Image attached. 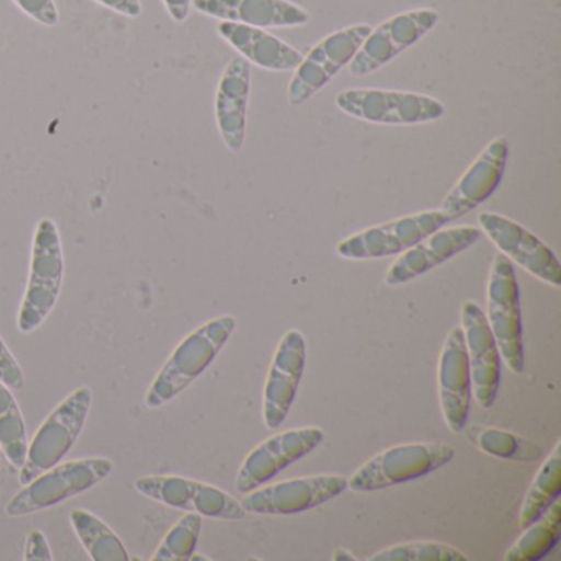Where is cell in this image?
I'll return each instance as SVG.
<instances>
[{"instance_id": "obj_1", "label": "cell", "mask_w": 561, "mask_h": 561, "mask_svg": "<svg viewBox=\"0 0 561 561\" xmlns=\"http://www.w3.org/2000/svg\"><path fill=\"white\" fill-rule=\"evenodd\" d=\"M236 330L231 314L213 318L193 330L173 350L146 393L147 409L159 410L182 396L221 353Z\"/></svg>"}, {"instance_id": "obj_2", "label": "cell", "mask_w": 561, "mask_h": 561, "mask_svg": "<svg viewBox=\"0 0 561 561\" xmlns=\"http://www.w3.org/2000/svg\"><path fill=\"white\" fill-rule=\"evenodd\" d=\"M65 280L60 229L50 218L41 219L32 241L31 272L18 314L21 333H34L57 307Z\"/></svg>"}, {"instance_id": "obj_3", "label": "cell", "mask_w": 561, "mask_h": 561, "mask_svg": "<svg viewBox=\"0 0 561 561\" xmlns=\"http://www.w3.org/2000/svg\"><path fill=\"white\" fill-rule=\"evenodd\" d=\"M93 405V390L81 386L58 403L28 443L27 459L19 469L22 485L34 481L42 472L57 466L67 458L75 443L83 433Z\"/></svg>"}, {"instance_id": "obj_4", "label": "cell", "mask_w": 561, "mask_h": 561, "mask_svg": "<svg viewBox=\"0 0 561 561\" xmlns=\"http://www.w3.org/2000/svg\"><path fill=\"white\" fill-rule=\"evenodd\" d=\"M114 465L107 458H84L58 462L25 484L5 505L11 517L37 514L77 497L106 481Z\"/></svg>"}, {"instance_id": "obj_5", "label": "cell", "mask_w": 561, "mask_h": 561, "mask_svg": "<svg viewBox=\"0 0 561 561\" xmlns=\"http://www.w3.org/2000/svg\"><path fill=\"white\" fill-rule=\"evenodd\" d=\"M455 455V448L446 443L392 446L364 462L347 479V489L354 492H374L415 481L448 465Z\"/></svg>"}, {"instance_id": "obj_6", "label": "cell", "mask_w": 561, "mask_h": 561, "mask_svg": "<svg viewBox=\"0 0 561 561\" xmlns=\"http://www.w3.org/2000/svg\"><path fill=\"white\" fill-rule=\"evenodd\" d=\"M334 104L346 116L377 126H416L435 123L446 113L442 101L426 94L373 88L341 91Z\"/></svg>"}, {"instance_id": "obj_7", "label": "cell", "mask_w": 561, "mask_h": 561, "mask_svg": "<svg viewBox=\"0 0 561 561\" xmlns=\"http://www.w3.org/2000/svg\"><path fill=\"white\" fill-rule=\"evenodd\" d=\"M489 328L499 353L514 374L524 373V327H522L520 291L514 265L504 254L495 255L488 280Z\"/></svg>"}, {"instance_id": "obj_8", "label": "cell", "mask_w": 561, "mask_h": 561, "mask_svg": "<svg viewBox=\"0 0 561 561\" xmlns=\"http://www.w3.org/2000/svg\"><path fill=\"white\" fill-rule=\"evenodd\" d=\"M370 31L373 27L367 24L351 25L318 42L294 70L287 90L288 104L291 107L304 106L328 87L353 61Z\"/></svg>"}, {"instance_id": "obj_9", "label": "cell", "mask_w": 561, "mask_h": 561, "mask_svg": "<svg viewBox=\"0 0 561 561\" xmlns=\"http://www.w3.org/2000/svg\"><path fill=\"white\" fill-rule=\"evenodd\" d=\"M435 9H413L387 19L370 31L353 61L347 65L353 78L369 77L419 44L438 24Z\"/></svg>"}, {"instance_id": "obj_10", "label": "cell", "mask_w": 561, "mask_h": 561, "mask_svg": "<svg viewBox=\"0 0 561 561\" xmlns=\"http://www.w3.org/2000/svg\"><path fill=\"white\" fill-rule=\"evenodd\" d=\"M445 225H449L448 218L439 209L415 213L356 232L341 241L336 252L347 261L400 255Z\"/></svg>"}, {"instance_id": "obj_11", "label": "cell", "mask_w": 561, "mask_h": 561, "mask_svg": "<svg viewBox=\"0 0 561 561\" xmlns=\"http://www.w3.org/2000/svg\"><path fill=\"white\" fill-rule=\"evenodd\" d=\"M134 488L144 497L202 517L242 520L248 515L241 502L228 492L182 476H144L134 482Z\"/></svg>"}, {"instance_id": "obj_12", "label": "cell", "mask_w": 561, "mask_h": 561, "mask_svg": "<svg viewBox=\"0 0 561 561\" xmlns=\"http://www.w3.org/2000/svg\"><path fill=\"white\" fill-rule=\"evenodd\" d=\"M479 229L489 241L528 274L553 288L561 287V265L554 252L540 238L518 225L514 219L497 213H481L478 216Z\"/></svg>"}, {"instance_id": "obj_13", "label": "cell", "mask_w": 561, "mask_h": 561, "mask_svg": "<svg viewBox=\"0 0 561 561\" xmlns=\"http://www.w3.org/2000/svg\"><path fill=\"white\" fill-rule=\"evenodd\" d=\"M347 478L337 474L307 476L257 488L242 499L248 514L294 515L311 511L343 494Z\"/></svg>"}, {"instance_id": "obj_14", "label": "cell", "mask_w": 561, "mask_h": 561, "mask_svg": "<svg viewBox=\"0 0 561 561\" xmlns=\"http://www.w3.org/2000/svg\"><path fill=\"white\" fill-rule=\"evenodd\" d=\"M323 438L324 432L318 426L287 430L272 435L245 456L236 476V491L248 494L267 484L288 466L310 455Z\"/></svg>"}, {"instance_id": "obj_15", "label": "cell", "mask_w": 561, "mask_h": 561, "mask_svg": "<svg viewBox=\"0 0 561 561\" xmlns=\"http://www.w3.org/2000/svg\"><path fill=\"white\" fill-rule=\"evenodd\" d=\"M508 149V140L505 137H497L476 157L474 162L443 199L439 211L449 222L474 211L497 192L507 169Z\"/></svg>"}, {"instance_id": "obj_16", "label": "cell", "mask_w": 561, "mask_h": 561, "mask_svg": "<svg viewBox=\"0 0 561 561\" xmlns=\"http://www.w3.org/2000/svg\"><path fill=\"white\" fill-rule=\"evenodd\" d=\"M307 363V341L298 330L282 336L264 387L262 416L267 428L277 430L287 419L297 397Z\"/></svg>"}, {"instance_id": "obj_17", "label": "cell", "mask_w": 561, "mask_h": 561, "mask_svg": "<svg viewBox=\"0 0 561 561\" xmlns=\"http://www.w3.org/2000/svg\"><path fill=\"white\" fill-rule=\"evenodd\" d=\"M461 328L471 369L472 396L482 409H491L501 383V353L484 311L476 301L461 305Z\"/></svg>"}, {"instance_id": "obj_18", "label": "cell", "mask_w": 561, "mask_h": 561, "mask_svg": "<svg viewBox=\"0 0 561 561\" xmlns=\"http://www.w3.org/2000/svg\"><path fill=\"white\" fill-rule=\"evenodd\" d=\"M438 396L446 425L451 432H462L471 409L472 379L461 327H455L446 334L439 354Z\"/></svg>"}, {"instance_id": "obj_19", "label": "cell", "mask_w": 561, "mask_h": 561, "mask_svg": "<svg viewBox=\"0 0 561 561\" xmlns=\"http://www.w3.org/2000/svg\"><path fill=\"white\" fill-rule=\"evenodd\" d=\"M481 229L474 226H456L439 228L422 241L416 242L409 251L396 259L386 274V284L390 287L407 284L413 278L428 274L433 268L468 251L481 238Z\"/></svg>"}, {"instance_id": "obj_20", "label": "cell", "mask_w": 561, "mask_h": 561, "mask_svg": "<svg viewBox=\"0 0 561 561\" xmlns=\"http://www.w3.org/2000/svg\"><path fill=\"white\" fill-rule=\"evenodd\" d=\"M251 84V64L238 57L226 65L216 90V124L222 142L232 153L241 152L245 144Z\"/></svg>"}, {"instance_id": "obj_21", "label": "cell", "mask_w": 561, "mask_h": 561, "mask_svg": "<svg viewBox=\"0 0 561 561\" xmlns=\"http://www.w3.org/2000/svg\"><path fill=\"white\" fill-rule=\"evenodd\" d=\"M192 8L221 22L264 31L304 27L311 19L310 12L291 0H193Z\"/></svg>"}, {"instance_id": "obj_22", "label": "cell", "mask_w": 561, "mask_h": 561, "mask_svg": "<svg viewBox=\"0 0 561 561\" xmlns=\"http://www.w3.org/2000/svg\"><path fill=\"white\" fill-rule=\"evenodd\" d=\"M218 34L249 64L267 71H294L304 55L264 28L219 22Z\"/></svg>"}, {"instance_id": "obj_23", "label": "cell", "mask_w": 561, "mask_h": 561, "mask_svg": "<svg viewBox=\"0 0 561 561\" xmlns=\"http://www.w3.org/2000/svg\"><path fill=\"white\" fill-rule=\"evenodd\" d=\"M71 527L80 538L84 550L93 561H129V551L116 531L96 515L84 508H75L70 514Z\"/></svg>"}, {"instance_id": "obj_24", "label": "cell", "mask_w": 561, "mask_h": 561, "mask_svg": "<svg viewBox=\"0 0 561 561\" xmlns=\"http://www.w3.org/2000/svg\"><path fill=\"white\" fill-rule=\"evenodd\" d=\"M561 537V504L554 501L505 553V561H540L553 551Z\"/></svg>"}, {"instance_id": "obj_25", "label": "cell", "mask_w": 561, "mask_h": 561, "mask_svg": "<svg viewBox=\"0 0 561 561\" xmlns=\"http://www.w3.org/2000/svg\"><path fill=\"white\" fill-rule=\"evenodd\" d=\"M561 494V442L554 445L551 455L545 459L537 476L531 481L524 502H522L518 524L522 528L528 527L548 511L551 504Z\"/></svg>"}, {"instance_id": "obj_26", "label": "cell", "mask_w": 561, "mask_h": 561, "mask_svg": "<svg viewBox=\"0 0 561 561\" xmlns=\"http://www.w3.org/2000/svg\"><path fill=\"white\" fill-rule=\"evenodd\" d=\"M0 449L12 468L21 469L27 459L28 438L24 415L8 386L0 382Z\"/></svg>"}, {"instance_id": "obj_27", "label": "cell", "mask_w": 561, "mask_h": 561, "mask_svg": "<svg viewBox=\"0 0 561 561\" xmlns=\"http://www.w3.org/2000/svg\"><path fill=\"white\" fill-rule=\"evenodd\" d=\"M203 517L195 512L183 515L157 548L152 561H185L195 553L202 535Z\"/></svg>"}, {"instance_id": "obj_28", "label": "cell", "mask_w": 561, "mask_h": 561, "mask_svg": "<svg viewBox=\"0 0 561 561\" xmlns=\"http://www.w3.org/2000/svg\"><path fill=\"white\" fill-rule=\"evenodd\" d=\"M476 443L482 451L495 458L531 462L540 458V448L530 439L497 428L476 430Z\"/></svg>"}, {"instance_id": "obj_29", "label": "cell", "mask_w": 561, "mask_h": 561, "mask_svg": "<svg viewBox=\"0 0 561 561\" xmlns=\"http://www.w3.org/2000/svg\"><path fill=\"white\" fill-rule=\"evenodd\" d=\"M369 561H468L462 551L436 541H415V543L393 545L377 551Z\"/></svg>"}, {"instance_id": "obj_30", "label": "cell", "mask_w": 561, "mask_h": 561, "mask_svg": "<svg viewBox=\"0 0 561 561\" xmlns=\"http://www.w3.org/2000/svg\"><path fill=\"white\" fill-rule=\"evenodd\" d=\"M0 382L11 390H22L27 386L21 364L18 363L2 337H0Z\"/></svg>"}, {"instance_id": "obj_31", "label": "cell", "mask_w": 561, "mask_h": 561, "mask_svg": "<svg viewBox=\"0 0 561 561\" xmlns=\"http://www.w3.org/2000/svg\"><path fill=\"white\" fill-rule=\"evenodd\" d=\"M14 2L24 14L45 27H55L60 22V12L55 0H14Z\"/></svg>"}, {"instance_id": "obj_32", "label": "cell", "mask_w": 561, "mask_h": 561, "mask_svg": "<svg viewBox=\"0 0 561 561\" xmlns=\"http://www.w3.org/2000/svg\"><path fill=\"white\" fill-rule=\"evenodd\" d=\"M25 561H54V553H51L50 543L44 531L32 530L27 535L24 548Z\"/></svg>"}, {"instance_id": "obj_33", "label": "cell", "mask_w": 561, "mask_h": 561, "mask_svg": "<svg viewBox=\"0 0 561 561\" xmlns=\"http://www.w3.org/2000/svg\"><path fill=\"white\" fill-rule=\"evenodd\" d=\"M94 2L129 19H137L142 15V2L140 0H94Z\"/></svg>"}, {"instance_id": "obj_34", "label": "cell", "mask_w": 561, "mask_h": 561, "mask_svg": "<svg viewBox=\"0 0 561 561\" xmlns=\"http://www.w3.org/2000/svg\"><path fill=\"white\" fill-rule=\"evenodd\" d=\"M193 0H163L167 12L173 21L183 24L186 19L190 18V11H192Z\"/></svg>"}, {"instance_id": "obj_35", "label": "cell", "mask_w": 561, "mask_h": 561, "mask_svg": "<svg viewBox=\"0 0 561 561\" xmlns=\"http://www.w3.org/2000/svg\"><path fill=\"white\" fill-rule=\"evenodd\" d=\"M333 560H354L353 554L350 553V551L346 550H336L333 554Z\"/></svg>"}, {"instance_id": "obj_36", "label": "cell", "mask_w": 561, "mask_h": 561, "mask_svg": "<svg viewBox=\"0 0 561 561\" xmlns=\"http://www.w3.org/2000/svg\"><path fill=\"white\" fill-rule=\"evenodd\" d=\"M0 459H2V449H0Z\"/></svg>"}]
</instances>
